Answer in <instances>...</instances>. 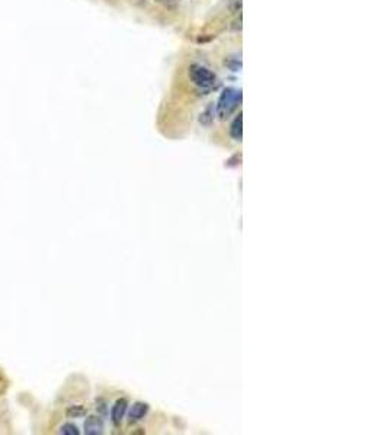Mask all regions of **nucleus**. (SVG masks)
<instances>
[{"instance_id": "2", "label": "nucleus", "mask_w": 388, "mask_h": 435, "mask_svg": "<svg viewBox=\"0 0 388 435\" xmlns=\"http://www.w3.org/2000/svg\"><path fill=\"white\" fill-rule=\"evenodd\" d=\"M188 77L189 80L202 90H211L215 89L218 84V78L214 71H211L208 67L202 64H192L188 68Z\"/></svg>"}, {"instance_id": "3", "label": "nucleus", "mask_w": 388, "mask_h": 435, "mask_svg": "<svg viewBox=\"0 0 388 435\" xmlns=\"http://www.w3.org/2000/svg\"><path fill=\"white\" fill-rule=\"evenodd\" d=\"M84 433L87 435H99L104 433V422L99 416H89L84 421Z\"/></svg>"}, {"instance_id": "8", "label": "nucleus", "mask_w": 388, "mask_h": 435, "mask_svg": "<svg viewBox=\"0 0 388 435\" xmlns=\"http://www.w3.org/2000/svg\"><path fill=\"white\" fill-rule=\"evenodd\" d=\"M60 434L78 435L80 434V431H78V428L76 427V425H75V424H70V422H67V424L61 425V428H60Z\"/></svg>"}, {"instance_id": "10", "label": "nucleus", "mask_w": 388, "mask_h": 435, "mask_svg": "<svg viewBox=\"0 0 388 435\" xmlns=\"http://www.w3.org/2000/svg\"><path fill=\"white\" fill-rule=\"evenodd\" d=\"M155 1L160 3V4H163V6H167V7H170V6L176 4V1H178V0H155Z\"/></svg>"}, {"instance_id": "4", "label": "nucleus", "mask_w": 388, "mask_h": 435, "mask_svg": "<svg viewBox=\"0 0 388 435\" xmlns=\"http://www.w3.org/2000/svg\"><path fill=\"white\" fill-rule=\"evenodd\" d=\"M127 408H128V402L125 399H119L115 402L114 408H112V412H111V418H112V422L115 425H119L122 418L125 416V412H127Z\"/></svg>"}, {"instance_id": "7", "label": "nucleus", "mask_w": 388, "mask_h": 435, "mask_svg": "<svg viewBox=\"0 0 388 435\" xmlns=\"http://www.w3.org/2000/svg\"><path fill=\"white\" fill-rule=\"evenodd\" d=\"M212 121H214V106H208L207 109L201 113L199 122H201L204 127H209Z\"/></svg>"}, {"instance_id": "9", "label": "nucleus", "mask_w": 388, "mask_h": 435, "mask_svg": "<svg viewBox=\"0 0 388 435\" xmlns=\"http://www.w3.org/2000/svg\"><path fill=\"white\" fill-rule=\"evenodd\" d=\"M84 413H86V410L83 406H70L67 409V416H70V418H80Z\"/></svg>"}, {"instance_id": "1", "label": "nucleus", "mask_w": 388, "mask_h": 435, "mask_svg": "<svg viewBox=\"0 0 388 435\" xmlns=\"http://www.w3.org/2000/svg\"><path fill=\"white\" fill-rule=\"evenodd\" d=\"M240 103H241V90H237L234 87H226L218 98L215 113L221 121H224L237 110Z\"/></svg>"}, {"instance_id": "11", "label": "nucleus", "mask_w": 388, "mask_h": 435, "mask_svg": "<svg viewBox=\"0 0 388 435\" xmlns=\"http://www.w3.org/2000/svg\"><path fill=\"white\" fill-rule=\"evenodd\" d=\"M98 405H99L98 409L101 410V413H102V415H106V403H104V402H98Z\"/></svg>"}, {"instance_id": "6", "label": "nucleus", "mask_w": 388, "mask_h": 435, "mask_svg": "<svg viewBox=\"0 0 388 435\" xmlns=\"http://www.w3.org/2000/svg\"><path fill=\"white\" fill-rule=\"evenodd\" d=\"M147 412H149V406L146 403H135L129 410V421L131 422L140 421L147 415Z\"/></svg>"}, {"instance_id": "5", "label": "nucleus", "mask_w": 388, "mask_h": 435, "mask_svg": "<svg viewBox=\"0 0 388 435\" xmlns=\"http://www.w3.org/2000/svg\"><path fill=\"white\" fill-rule=\"evenodd\" d=\"M230 135L234 141H237V142L241 141V136H243V115H241V112H238L237 116L234 118L233 124L230 127Z\"/></svg>"}]
</instances>
